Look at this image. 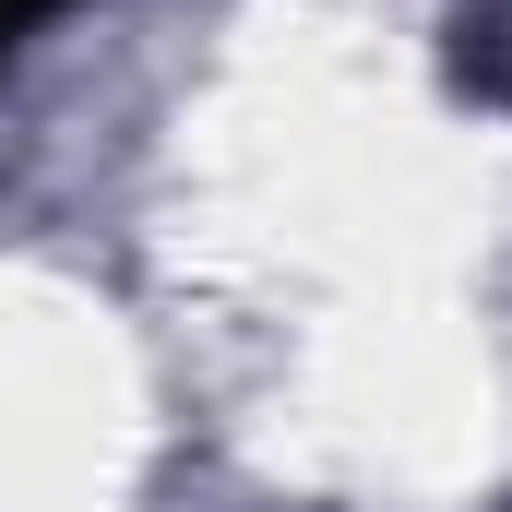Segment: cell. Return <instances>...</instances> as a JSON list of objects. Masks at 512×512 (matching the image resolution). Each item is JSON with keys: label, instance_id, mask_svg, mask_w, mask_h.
Here are the masks:
<instances>
[{"label": "cell", "instance_id": "cell-1", "mask_svg": "<svg viewBox=\"0 0 512 512\" xmlns=\"http://www.w3.org/2000/svg\"><path fill=\"white\" fill-rule=\"evenodd\" d=\"M36 12H60V0H0V36H24Z\"/></svg>", "mask_w": 512, "mask_h": 512}]
</instances>
